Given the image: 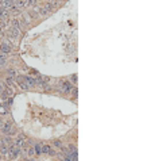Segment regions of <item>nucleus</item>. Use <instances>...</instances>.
I'll list each match as a JSON object with an SVG mask.
<instances>
[{
	"instance_id": "obj_1",
	"label": "nucleus",
	"mask_w": 151,
	"mask_h": 161,
	"mask_svg": "<svg viewBox=\"0 0 151 161\" xmlns=\"http://www.w3.org/2000/svg\"><path fill=\"white\" fill-rule=\"evenodd\" d=\"M1 131L4 133V134H13L15 131L12 130V123L8 121H4L3 123V127H1Z\"/></svg>"
},
{
	"instance_id": "obj_2",
	"label": "nucleus",
	"mask_w": 151,
	"mask_h": 161,
	"mask_svg": "<svg viewBox=\"0 0 151 161\" xmlns=\"http://www.w3.org/2000/svg\"><path fill=\"white\" fill-rule=\"evenodd\" d=\"M13 80L16 81V84H18L19 87H20V88H22V90H24V91H26V90H28V88H30V87H28V85L26 84V81L23 80L22 77L16 76V77H15V79H13Z\"/></svg>"
},
{
	"instance_id": "obj_3",
	"label": "nucleus",
	"mask_w": 151,
	"mask_h": 161,
	"mask_svg": "<svg viewBox=\"0 0 151 161\" xmlns=\"http://www.w3.org/2000/svg\"><path fill=\"white\" fill-rule=\"evenodd\" d=\"M42 153H46V154H49V156H55V154H57L50 145H43V146H42Z\"/></svg>"
},
{
	"instance_id": "obj_4",
	"label": "nucleus",
	"mask_w": 151,
	"mask_h": 161,
	"mask_svg": "<svg viewBox=\"0 0 151 161\" xmlns=\"http://www.w3.org/2000/svg\"><path fill=\"white\" fill-rule=\"evenodd\" d=\"M23 80L26 81V84L28 85V87H30V85H31V87H36L35 79H32L31 76H24V77H23Z\"/></svg>"
},
{
	"instance_id": "obj_5",
	"label": "nucleus",
	"mask_w": 151,
	"mask_h": 161,
	"mask_svg": "<svg viewBox=\"0 0 151 161\" xmlns=\"http://www.w3.org/2000/svg\"><path fill=\"white\" fill-rule=\"evenodd\" d=\"M0 50H1V53L3 54H7L11 52V46L8 45V43H5V42H3L1 45H0Z\"/></svg>"
},
{
	"instance_id": "obj_6",
	"label": "nucleus",
	"mask_w": 151,
	"mask_h": 161,
	"mask_svg": "<svg viewBox=\"0 0 151 161\" xmlns=\"http://www.w3.org/2000/svg\"><path fill=\"white\" fill-rule=\"evenodd\" d=\"M0 7H3V8H13L15 5H13V1H3V3H0Z\"/></svg>"
},
{
	"instance_id": "obj_7",
	"label": "nucleus",
	"mask_w": 151,
	"mask_h": 161,
	"mask_svg": "<svg viewBox=\"0 0 151 161\" xmlns=\"http://www.w3.org/2000/svg\"><path fill=\"white\" fill-rule=\"evenodd\" d=\"M7 76H8L9 79H15V77L18 76V75H16L15 69H8V71H7Z\"/></svg>"
},
{
	"instance_id": "obj_8",
	"label": "nucleus",
	"mask_w": 151,
	"mask_h": 161,
	"mask_svg": "<svg viewBox=\"0 0 151 161\" xmlns=\"http://www.w3.org/2000/svg\"><path fill=\"white\" fill-rule=\"evenodd\" d=\"M34 153H35V154H40V153H42V146H40L39 143H36L35 145V148H34Z\"/></svg>"
},
{
	"instance_id": "obj_9",
	"label": "nucleus",
	"mask_w": 151,
	"mask_h": 161,
	"mask_svg": "<svg viewBox=\"0 0 151 161\" xmlns=\"http://www.w3.org/2000/svg\"><path fill=\"white\" fill-rule=\"evenodd\" d=\"M53 145L55 146V148H62V146H63L62 142H61V139H54V141H53Z\"/></svg>"
},
{
	"instance_id": "obj_10",
	"label": "nucleus",
	"mask_w": 151,
	"mask_h": 161,
	"mask_svg": "<svg viewBox=\"0 0 151 161\" xmlns=\"http://www.w3.org/2000/svg\"><path fill=\"white\" fill-rule=\"evenodd\" d=\"M11 35L18 37L19 35V30H18V29H15V27H13V29H11Z\"/></svg>"
},
{
	"instance_id": "obj_11",
	"label": "nucleus",
	"mask_w": 151,
	"mask_h": 161,
	"mask_svg": "<svg viewBox=\"0 0 151 161\" xmlns=\"http://www.w3.org/2000/svg\"><path fill=\"white\" fill-rule=\"evenodd\" d=\"M0 114H7V107L4 104H0Z\"/></svg>"
},
{
	"instance_id": "obj_12",
	"label": "nucleus",
	"mask_w": 151,
	"mask_h": 161,
	"mask_svg": "<svg viewBox=\"0 0 151 161\" xmlns=\"http://www.w3.org/2000/svg\"><path fill=\"white\" fill-rule=\"evenodd\" d=\"M5 84L11 87V85L13 84V79H9V77H7V79H5Z\"/></svg>"
},
{
	"instance_id": "obj_13",
	"label": "nucleus",
	"mask_w": 151,
	"mask_h": 161,
	"mask_svg": "<svg viewBox=\"0 0 151 161\" xmlns=\"http://www.w3.org/2000/svg\"><path fill=\"white\" fill-rule=\"evenodd\" d=\"M27 152H28V156H30V157L35 154V153H34V148H28V150H27Z\"/></svg>"
},
{
	"instance_id": "obj_14",
	"label": "nucleus",
	"mask_w": 151,
	"mask_h": 161,
	"mask_svg": "<svg viewBox=\"0 0 151 161\" xmlns=\"http://www.w3.org/2000/svg\"><path fill=\"white\" fill-rule=\"evenodd\" d=\"M70 80L73 81V83H77V73H74V75L70 77Z\"/></svg>"
},
{
	"instance_id": "obj_15",
	"label": "nucleus",
	"mask_w": 151,
	"mask_h": 161,
	"mask_svg": "<svg viewBox=\"0 0 151 161\" xmlns=\"http://www.w3.org/2000/svg\"><path fill=\"white\" fill-rule=\"evenodd\" d=\"M3 123H4V121H3V119H1V118H0V129H1V127H3Z\"/></svg>"
}]
</instances>
